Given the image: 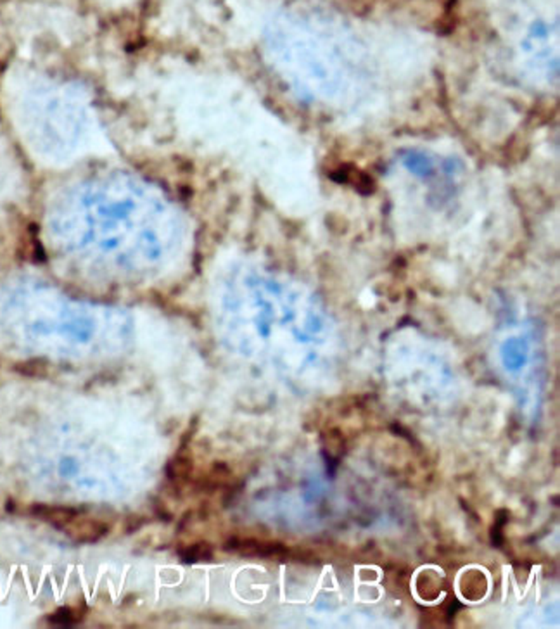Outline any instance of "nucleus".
I'll return each instance as SVG.
<instances>
[{
	"label": "nucleus",
	"instance_id": "nucleus-5",
	"mask_svg": "<svg viewBox=\"0 0 560 629\" xmlns=\"http://www.w3.org/2000/svg\"><path fill=\"white\" fill-rule=\"evenodd\" d=\"M192 469H194L192 460H190L189 456L178 453V455L168 463V467H166V476H168V480L173 486H182V484H185L187 480L190 479Z\"/></svg>",
	"mask_w": 560,
	"mask_h": 629
},
{
	"label": "nucleus",
	"instance_id": "nucleus-9",
	"mask_svg": "<svg viewBox=\"0 0 560 629\" xmlns=\"http://www.w3.org/2000/svg\"><path fill=\"white\" fill-rule=\"evenodd\" d=\"M508 522V515L505 510H498L496 517H494V524L491 527V541L494 546H501L503 543V529L505 524Z\"/></svg>",
	"mask_w": 560,
	"mask_h": 629
},
{
	"label": "nucleus",
	"instance_id": "nucleus-1",
	"mask_svg": "<svg viewBox=\"0 0 560 629\" xmlns=\"http://www.w3.org/2000/svg\"><path fill=\"white\" fill-rule=\"evenodd\" d=\"M24 133L40 154L50 159L71 158L90 131L85 102L62 86H41L24 99L21 109Z\"/></svg>",
	"mask_w": 560,
	"mask_h": 629
},
{
	"label": "nucleus",
	"instance_id": "nucleus-8",
	"mask_svg": "<svg viewBox=\"0 0 560 629\" xmlns=\"http://www.w3.org/2000/svg\"><path fill=\"white\" fill-rule=\"evenodd\" d=\"M78 621H80V614L71 607L59 608L55 614H52L50 617H48V624L61 626V628H68V626L76 624Z\"/></svg>",
	"mask_w": 560,
	"mask_h": 629
},
{
	"label": "nucleus",
	"instance_id": "nucleus-6",
	"mask_svg": "<svg viewBox=\"0 0 560 629\" xmlns=\"http://www.w3.org/2000/svg\"><path fill=\"white\" fill-rule=\"evenodd\" d=\"M211 556H213V550L206 543H196V545L187 546L185 550L180 552V558L183 563L204 562V560H209Z\"/></svg>",
	"mask_w": 560,
	"mask_h": 629
},
{
	"label": "nucleus",
	"instance_id": "nucleus-3",
	"mask_svg": "<svg viewBox=\"0 0 560 629\" xmlns=\"http://www.w3.org/2000/svg\"><path fill=\"white\" fill-rule=\"evenodd\" d=\"M228 552H237L248 556H282L287 555V548L280 543H265L252 538H232L225 545Z\"/></svg>",
	"mask_w": 560,
	"mask_h": 629
},
{
	"label": "nucleus",
	"instance_id": "nucleus-7",
	"mask_svg": "<svg viewBox=\"0 0 560 629\" xmlns=\"http://www.w3.org/2000/svg\"><path fill=\"white\" fill-rule=\"evenodd\" d=\"M476 577L477 579H472V570L462 577V581L470 583V588H463L462 590V593L465 594L467 598H470V600H479V598L486 593V579H484V576L480 572H477Z\"/></svg>",
	"mask_w": 560,
	"mask_h": 629
},
{
	"label": "nucleus",
	"instance_id": "nucleus-2",
	"mask_svg": "<svg viewBox=\"0 0 560 629\" xmlns=\"http://www.w3.org/2000/svg\"><path fill=\"white\" fill-rule=\"evenodd\" d=\"M64 534L71 538L76 543H95L107 536L109 532V524L99 520V518L90 517H78L76 515L71 522L62 527Z\"/></svg>",
	"mask_w": 560,
	"mask_h": 629
},
{
	"label": "nucleus",
	"instance_id": "nucleus-4",
	"mask_svg": "<svg viewBox=\"0 0 560 629\" xmlns=\"http://www.w3.org/2000/svg\"><path fill=\"white\" fill-rule=\"evenodd\" d=\"M30 514L33 517L40 518V520L47 522V524L54 525V527L62 529L68 522H71L73 518L78 515V511L71 507H61V505H33L30 508Z\"/></svg>",
	"mask_w": 560,
	"mask_h": 629
}]
</instances>
